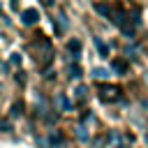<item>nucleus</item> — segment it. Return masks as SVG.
<instances>
[{"label":"nucleus","mask_w":148,"mask_h":148,"mask_svg":"<svg viewBox=\"0 0 148 148\" xmlns=\"http://www.w3.org/2000/svg\"><path fill=\"white\" fill-rule=\"evenodd\" d=\"M69 51H72V53H76L74 58H79V51H81V42H79V39H72V42H69Z\"/></svg>","instance_id":"2"},{"label":"nucleus","mask_w":148,"mask_h":148,"mask_svg":"<svg viewBox=\"0 0 148 148\" xmlns=\"http://www.w3.org/2000/svg\"><path fill=\"white\" fill-rule=\"evenodd\" d=\"M95 44H97V49H99V56H102V58H106V53H109V51H106V46H104L99 39H95Z\"/></svg>","instance_id":"4"},{"label":"nucleus","mask_w":148,"mask_h":148,"mask_svg":"<svg viewBox=\"0 0 148 148\" xmlns=\"http://www.w3.org/2000/svg\"><path fill=\"white\" fill-rule=\"evenodd\" d=\"M37 18H39V12H37L35 7H30V9H23V14H21V21H23L25 25H32V23H37Z\"/></svg>","instance_id":"1"},{"label":"nucleus","mask_w":148,"mask_h":148,"mask_svg":"<svg viewBox=\"0 0 148 148\" xmlns=\"http://www.w3.org/2000/svg\"><path fill=\"white\" fill-rule=\"evenodd\" d=\"M92 74H95L97 79H104V76H106V69H102V67H95V69H92Z\"/></svg>","instance_id":"5"},{"label":"nucleus","mask_w":148,"mask_h":148,"mask_svg":"<svg viewBox=\"0 0 148 148\" xmlns=\"http://www.w3.org/2000/svg\"><path fill=\"white\" fill-rule=\"evenodd\" d=\"M146 143H148V134H146Z\"/></svg>","instance_id":"6"},{"label":"nucleus","mask_w":148,"mask_h":148,"mask_svg":"<svg viewBox=\"0 0 148 148\" xmlns=\"http://www.w3.org/2000/svg\"><path fill=\"white\" fill-rule=\"evenodd\" d=\"M113 67H116L120 74H125V72H127V65H125L123 60H113Z\"/></svg>","instance_id":"3"},{"label":"nucleus","mask_w":148,"mask_h":148,"mask_svg":"<svg viewBox=\"0 0 148 148\" xmlns=\"http://www.w3.org/2000/svg\"><path fill=\"white\" fill-rule=\"evenodd\" d=\"M146 104H148V102H146Z\"/></svg>","instance_id":"7"}]
</instances>
